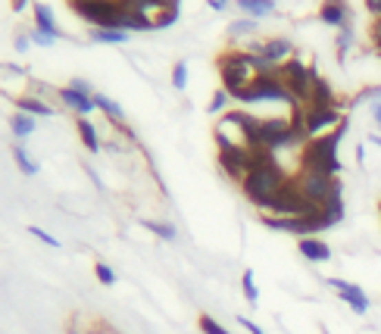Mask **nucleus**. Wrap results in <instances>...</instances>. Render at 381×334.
I'll return each mask as SVG.
<instances>
[{
  "instance_id": "nucleus-1",
  "label": "nucleus",
  "mask_w": 381,
  "mask_h": 334,
  "mask_svg": "<svg viewBox=\"0 0 381 334\" xmlns=\"http://www.w3.org/2000/svg\"><path fill=\"white\" fill-rule=\"evenodd\" d=\"M287 184V175L285 169L279 166V159H275V153L269 151H253V169L244 175V181H241V191H244V197L250 200L257 210L265 212V206L272 203V197L281 191Z\"/></svg>"
},
{
  "instance_id": "nucleus-2",
  "label": "nucleus",
  "mask_w": 381,
  "mask_h": 334,
  "mask_svg": "<svg viewBox=\"0 0 381 334\" xmlns=\"http://www.w3.org/2000/svg\"><path fill=\"white\" fill-rule=\"evenodd\" d=\"M344 135H347V119H344L338 129L328 131V135H319V137H313V141H307L303 151H300V169L338 178L340 169H344L338 159V147H340V141H344Z\"/></svg>"
},
{
  "instance_id": "nucleus-3",
  "label": "nucleus",
  "mask_w": 381,
  "mask_h": 334,
  "mask_svg": "<svg viewBox=\"0 0 381 334\" xmlns=\"http://www.w3.org/2000/svg\"><path fill=\"white\" fill-rule=\"evenodd\" d=\"M235 100H241V103H287V107H294V109H303L294 100L291 91H287V85L281 82V76H257Z\"/></svg>"
},
{
  "instance_id": "nucleus-4",
  "label": "nucleus",
  "mask_w": 381,
  "mask_h": 334,
  "mask_svg": "<svg viewBox=\"0 0 381 334\" xmlns=\"http://www.w3.org/2000/svg\"><path fill=\"white\" fill-rule=\"evenodd\" d=\"M291 122L307 135V141H313L325 129H338L344 122V113H340V107H303V109H294Z\"/></svg>"
},
{
  "instance_id": "nucleus-5",
  "label": "nucleus",
  "mask_w": 381,
  "mask_h": 334,
  "mask_svg": "<svg viewBox=\"0 0 381 334\" xmlns=\"http://www.w3.org/2000/svg\"><path fill=\"white\" fill-rule=\"evenodd\" d=\"M279 76H281V82L287 85V91L294 94V100H297L300 107H307L309 97H313V85H316V78H319L316 66H307L303 60L294 56V60L279 66Z\"/></svg>"
},
{
  "instance_id": "nucleus-6",
  "label": "nucleus",
  "mask_w": 381,
  "mask_h": 334,
  "mask_svg": "<svg viewBox=\"0 0 381 334\" xmlns=\"http://www.w3.org/2000/svg\"><path fill=\"white\" fill-rule=\"evenodd\" d=\"M316 210H319V206H313L307 197H303L297 178H287V184L272 197V203L265 206V216L297 219V216H309V212H316Z\"/></svg>"
},
{
  "instance_id": "nucleus-7",
  "label": "nucleus",
  "mask_w": 381,
  "mask_h": 334,
  "mask_svg": "<svg viewBox=\"0 0 381 334\" xmlns=\"http://www.w3.org/2000/svg\"><path fill=\"white\" fill-rule=\"evenodd\" d=\"M297 184H300V191H303V197H307L313 206H325L334 194H344V188H340L338 178H328V175H322V172L300 169Z\"/></svg>"
},
{
  "instance_id": "nucleus-8",
  "label": "nucleus",
  "mask_w": 381,
  "mask_h": 334,
  "mask_svg": "<svg viewBox=\"0 0 381 334\" xmlns=\"http://www.w3.org/2000/svg\"><path fill=\"white\" fill-rule=\"evenodd\" d=\"M219 166L228 178L244 181V175L253 169V151L241 144H219Z\"/></svg>"
},
{
  "instance_id": "nucleus-9",
  "label": "nucleus",
  "mask_w": 381,
  "mask_h": 334,
  "mask_svg": "<svg viewBox=\"0 0 381 334\" xmlns=\"http://www.w3.org/2000/svg\"><path fill=\"white\" fill-rule=\"evenodd\" d=\"M253 56H263L265 63H272V66H281V63L294 60V44L287 38H269V41H253L247 44Z\"/></svg>"
},
{
  "instance_id": "nucleus-10",
  "label": "nucleus",
  "mask_w": 381,
  "mask_h": 334,
  "mask_svg": "<svg viewBox=\"0 0 381 334\" xmlns=\"http://www.w3.org/2000/svg\"><path fill=\"white\" fill-rule=\"evenodd\" d=\"M328 287H334V291H338V297L347 303L356 315H366L369 313V297H366V291H362L360 285L344 281V278H328Z\"/></svg>"
},
{
  "instance_id": "nucleus-11",
  "label": "nucleus",
  "mask_w": 381,
  "mask_h": 334,
  "mask_svg": "<svg viewBox=\"0 0 381 334\" xmlns=\"http://www.w3.org/2000/svg\"><path fill=\"white\" fill-rule=\"evenodd\" d=\"M319 19L325 22V25L331 28H350L353 25V10L347 7V0H322V7H319Z\"/></svg>"
},
{
  "instance_id": "nucleus-12",
  "label": "nucleus",
  "mask_w": 381,
  "mask_h": 334,
  "mask_svg": "<svg viewBox=\"0 0 381 334\" xmlns=\"http://www.w3.org/2000/svg\"><path fill=\"white\" fill-rule=\"evenodd\" d=\"M60 94V100L66 103L69 109H75L78 116H88V113H94V94H85V91H75V88H60L56 91Z\"/></svg>"
},
{
  "instance_id": "nucleus-13",
  "label": "nucleus",
  "mask_w": 381,
  "mask_h": 334,
  "mask_svg": "<svg viewBox=\"0 0 381 334\" xmlns=\"http://www.w3.org/2000/svg\"><path fill=\"white\" fill-rule=\"evenodd\" d=\"M297 250H300V256L309 259V263H328V259H331V247L319 238H300Z\"/></svg>"
},
{
  "instance_id": "nucleus-14",
  "label": "nucleus",
  "mask_w": 381,
  "mask_h": 334,
  "mask_svg": "<svg viewBox=\"0 0 381 334\" xmlns=\"http://www.w3.org/2000/svg\"><path fill=\"white\" fill-rule=\"evenodd\" d=\"M34 28L44 34H54V38H63L60 25H56V19H54V10H50L47 3H34Z\"/></svg>"
},
{
  "instance_id": "nucleus-15",
  "label": "nucleus",
  "mask_w": 381,
  "mask_h": 334,
  "mask_svg": "<svg viewBox=\"0 0 381 334\" xmlns=\"http://www.w3.org/2000/svg\"><path fill=\"white\" fill-rule=\"evenodd\" d=\"M307 107H340L338 97H334V91H331V85H328L322 76L316 78V85H313V97H309Z\"/></svg>"
},
{
  "instance_id": "nucleus-16",
  "label": "nucleus",
  "mask_w": 381,
  "mask_h": 334,
  "mask_svg": "<svg viewBox=\"0 0 381 334\" xmlns=\"http://www.w3.org/2000/svg\"><path fill=\"white\" fill-rule=\"evenodd\" d=\"M94 107L100 109V113H107V119H109L113 125L125 129V113H122V107H119L116 100H109L107 94H94Z\"/></svg>"
},
{
  "instance_id": "nucleus-17",
  "label": "nucleus",
  "mask_w": 381,
  "mask_h": 334,
  "mask_svg": "<svg viewBox=\"0 0 381 334\" xmlns=\"http://www.w3.org/2000/svg\"><path fill=\"white\" fill-rule=\"evenodd\" d=\"M238 10L247 13L250 19H263L275 10V0H238Z\"/></svg>"
},
{
  "instance_id": "nucleus-18",
  "label": "nucleus",
  "mask_w": 381,
  "mask_h": 334,
  "mask_svg": "<svg viewBox=\"0 0 381 334\" xmlns=\"http://www.w3.org/2000/svg\"><path fill=\"white\" fill-rule=\"evenodd\" d=\"M16 107H19V113H28V116H54V109L47 107L44 100H38V97H16Z\"/></svg>"
},
{
  "instance_id": "nucleus-19",
  "label": "nucleus",
  "mask_w": 381,
  "mask_h": 334,
  "mask_svg": "<svg viewBox=\"0 0 381 334\" xmlns=\"http://www.w3.org/2000/svg\"><path fill=\"white\" fill-rule=\"evenodd\" d=\"M75 129H78V135H82V144L88 147V153H100V137H97V129L88 122V119H78L75 122Z\"/></svg>"
},
{
  "instance_id": "nucleus-20",
  "label": "nucleus",
  "mask_w": 381,
  "mask_h": 334,
  "mask_svg": "<svg viewBox=\"0 0 381 334\" xmlns=\"http://www.w3.org/2000/svg\"><path fill=\"white\" fill-rule=\"evenodd\" d=\"M10 131H13L16 137H28L34 135V116H28V113H16V116H10Z\"/></svg>"
},
{
  "instance_id": "nucleus-21",
  "label": "nucleus",
  "mask_w": 381,
  "mask_h": 334,
  "mask_svg": "<svg viewBox=\"0 0 381 334\" xmlns=\"http://www.w3.org/2000/svg\"><path fill=\"white\" fill-rule=\"evenodd\" d=\"M129 32H119V28H91V41L97 44H125Z\"/></svg>"
},
{
  "instance_id": "nucleus-22",
  "label": "nucleus",
  "mask_w": 381,
  "mask_h": 334,
  "mask_svg": "<svg viewBox=\"0 0 381 334\" xmlns=\"http://www.w3.org/2000/svg\"><path fill=\"white\" fill-rule=\"evenodd\" d=\"M13 159H16V166H19V172H25V175H38V163L28 157L22 144H16V147H13Z\"/></svg>"
},
{
  "instance_id": "nucleus-23",
  "label": "nucleus",
  "mask_w": 381,
  "mask_h": 334,
  "mask_svg": "<svg viewBox=\"0 0 381 334\" xmlns=\"http://www.w3.org/2000/svg\"><path fill=\"white\" fill-rule=\"evenodd\" d=\"M144 228H147V232H153L157 234V238H163V241H175V225H169V222H153V219H144L141 222Z\"/></svg>"
},
{
  "instance_id": "nucleus-24",
  "label": "nucleus",
  "mask_w": 381,
  "mask_h": 334,
  "mask_svg": "<svg viewBox=\"0 0 381 334\" xmlns=\"http://www.w3.org/2000/svg\"><path fill=\"white\" fill-rule=\"evenodd\" d=\"M241 291H244L247 303H257L259 300V287H257V278H253V269H247V272L241 275Z\"/></svg>"
},
{
  "instance_id": "nucleus-25",
  "label": "nucleus",
  "mask_w": 381,
  "mask_h": 334,
  "mask_svg": "<svg viewBox=\"0 0 381 334\" xmlns=\"http://www.w3.org/2000/svg\"><path fill=\"white\" fill-rule=\"evenodd\" d=\"M334 44H338V60H344V56L350 54V47H353V25H350V28H340V32H338V41H334Z\"/></svg>"
},
{
  "instance_id": "nucleus-26",
  "label": "nucleus",
  "mask_w": 381,
  "mask_h": 334,
  "mask_svg": "<svg viewBox=\"0 0 381 334\" xmlns=\"http://www.w3.org/2000/svg\"><path fill=\"white\" fill-rule=\"evenodd\" d=\"M172 88H175V91L188 88V63H184V60H178L175 69H172Z\"/></svg>"
},
{
  "instance_id": "nucleus-27",
  "label": "nucleus",
  "mask_w": 381,
  "mask_h": 334,
  "mask_svg": "<svg viewBox=\"0 0 381 334\" xmlns=\"http://www.w3.org/2000/svg\"><path fill=\"white\" fill-rule=\"evenodd\" d=\"M197 325H200V331H204V334H232L228 328H225V325H219V322L213 319V315H206V313L197 319Z\"/></svg>"
},
{
  "instance_id": "nucleus-28",
  "label": "nucleus",
  "mask_w": 381,
  "mask_h": 334,
  "mask_svg": "<svg viewBox=\"0 0 381 334\" xmlns=\"http://www.w3.org/2000/svg\"><path fill=\"white\" fill-rule=\"evenodd\" d=\"M257 32V19H238L228 25V38H241V34Z\"/></svg>"
},
{
  "instance_id": "nucleus-29",
  "label": "nucleus",
  "mask_w": 381,
  "mask_h": 334,
  "mask_svg": "<svg viewBox=\"0 0 381 334\" xmlns=\"http://www.w3.org/2000/svg\"><path fill=\"white\" fill-rule=\"evenodd\" d=\"M228 100H232V94H228L225 88H219L216 94H213V100H210V107H206V109H210L213 116H216V113H222V109L228 107Z\"/></svg>"
},
{
  "instance_id": "nucleus-30",
  "label": "nucleus",
  "mask_w": 381,
  "mask_h": 334,
  "mask_svg": "<svg viewBox=\"0 0 381 334\" xmlns=\"http://www.w3.org/2000/svg\"><path fill=\"white\" fill-rule=\"evenodd\" d=\"M178 22V10H163L153 16V28H172Z\"/></svg>"
},
{
  "instance_id": "nucleus-31",
  "label": "nucleus",
  "mask_w": 381,
  "mask_h": 334,
  "mask_svg": "<svg viewBox=\"0 0 381 334\" xmlns=\"http://www.w3.org/2000/svg\"><path fill=\"white\" fill-rule=\"evenodd\" d=\"M94 275H97V281H100V285H116V272H113V269L107 266V263H97L94 266Z\"/></svg>"
},
{
  "instance_id": "nucleus-32",
  "label": "nucleus",
  "mask_w": 381,
  "mask_h": 334,
  "mask_svg": "<svg viewBox=\"0 0 381 334\" xmlns=\"http://www.w3.org/2000/svg\"><path fill=\"white\" fill-rule=\"evenodd\" d=\"M28 234H34V238L41 241V244H47V247H60V241H56L54 234H47L44 228H38V225H32V228H28Z\"/></svg>"
},
{
  "instance_id": "nucleus-33",
  "label": "nucleus",
  "mask_w": 381,
  "mask_h": 334,
  "mask_svg": "<svg viewBox=\"0 0 381 334\" xmlns=\"http://www.w3.org/2000/svg\"><path fill=\"white\" fill-rule=\"evenodd\" d=\"M362 100H375V103H378V100H381V88H366V91H360L356 103H362Z\"/></svg>"
},
{
  "instance_id": "nucleus-34",
  "label": "nucleus",
  "mask_w": 381,
  "mask_h": 334,
  "mask_svg": "<svg viewBox=\"0 0 381 334\" xmlns=\"http://www.w3.org/2000/svg\"><path fill=\"white\" fill-rule=\"evenodd\" d=\"M32 41L44 44V47H50V44H54L56 38H54V34H44V32H38V28H32Z\"/></svg>"
},
{
  "instance_id": "nucleus-35",
  "label": "nucleus",
  "mask_w": 381,
  "mask_h": 334,
  "mask_svg": "<svg viewBox=\"0 0 381 334\" xmlns=\"http://www.w3.org/2000/svg\"><path fill=\"white\" fill-rule=\"evenodd\" d=\"M369 38H372L375 47H381V16L372 22V28H369Z\"/></svg>"
},
{
  "instance_id": "nucleus-36",
  "label": "nucleus",
  "mask_w": 381,
  "mask_h": 334,
  "mask_svg": "<svg viewBox=\"0 0 381 334\" xmlns=\"http://www.w3.org/2000/svg\"><path fill=\"white\" fill-rule=\"evenodd\" d=\"M238 325H241V328H247V331H250V334H265L263 328H259L257 322H250V319H247V315H238Z\"/></svg>"
},
{
  "instance_id": "nucleus-37",
  "label": "nucleus",
  "mask_w": 381,
  "mask_h": 334,
  "mask_svg": "<svg viewBox=\"0 0 381 334\" xmlns=\"http://www.w3.org/2000/svg\"><path fill=\"white\" fill-rule=\"evenodd\" d=\"M366 10L378 19V16H381V0H366Z\"/></svg>"
},
{
  "instance_id": "nucleus-38",
  "label": "nucleus",
  "mask_w": 381,
  "mask_h": 334,
  "mask_svg": "<svg viewBox=\"0 0 381 334\" xmlns=\"http://www.w3.org/2000/svg\"><path fill=\"white\" fill-rule=\"evenodd\" d=\"M69 88H75V91H85V94H91V85H88V82H82V78H75V82L69 85Z\"/></svg>"
},
{
  "instance_id": "nucleus-39",
  "label": "nucleus",
  "mask_w": 381,
  "mask_h": 334,
  "mask_svg": "<svg viewBox=\"0 0 381 334\" xmlns=\"http://www.w3.org/2000/svg\"><path fill=\"white\" fill-rule=\"evenodd\" d=\"M16 50H19V54H25V50H28V38H25V34H19V38H16Z\"/></svg>"
},
{
  "instance_id": "nucleus-40",
  "label": "nucleus",
  "mask_w": 381,
  "mask_h": 334,
  "mask_svg": "<svg viewBox=\"0 0 381 334\" xmlns=\"http://www.w3.org/2000/svg\"><path fill=\"white\" fill-rule=\"evenodd\" d=\"M10 7H13V13H22L28 7V0H10Z\"/></svg>"
},
{
  "instance_id": "nucleus-41",
  "label": "nucleus",
  "mask_w": 381,
  "mask_h": 334,
  "mask_svg": "<svg viewBox=\"0 0 381 334\" xmlns=\"http://www.w3.org/2000/svg\"><path fill=\"white\" fill-rule=\"evenodd\" d=\"M372 116H375V122L381 125V100H378V103H375V107H372Z\"/></svg>"
},
{
  "instance_id": "nucleus-42",
  "label": "nucleus",
  "mask_w": 381,
  "mask_h": 334,
  "mask_svg": "<svg viewBox=\"0 0 381 334\" xmlns=\"http://www.w3.org/2000/svg\"><path fill=\"white\" fill-rule=\"evenodd\" d=\"M372 144H375V147H381V137H378V135H372Z\"/></svg>"
},
{
  "instance_id": "nucleus-43",
  "label": "nucleus",
  "mask_w": 381,
  "mask_h": 334,
  "mask_svg": "<svg viewBox=\"0 0 381 334\" xmlns=\"http://www.w3.org/2000/svg\"><path fill=\"white\" fill-rule=\"evenodd\" d=\"M69 334H82V331H75V328H72V331H69Z\"/></svg>"
},
{
  "instance_id": "nucleus-44",
  "label": "nucleus",
  "mask_w": 381,
  "mask_h": 334,
  "mask_svg": "<svg viewBox=\"0 0 381 334\" xmlns=\"http://www.w3.org/2000/svg\"><path fill=\"white\" fill-rule=\"evenodd\" d=\"M375 50H378V56H381V47H375Z\"/></svg>"
},
{
  "instance_id": "nucleus-45",
  "label": "nucleus",
  "mask_w": 381,
  "mask_h": 334,
  "mask_svg": "<svg viewBox=\"0 0 381 334\" xmlns=\"http://www.w3.org/2000/svg\"><path fill=\"white\" fill-rule=\"evenodd\" d=\"M219 3H228V0H219Z\"/></svg>"
},
{
  "instance_id": "nucleus-46",
  "label": "nucleus",
  "mask_w": 381,
  "mask_h": 334,
  "mask_svg": "<svg viewBox=\"0 0 381 334\" xmlns=\"http://www.w3.org/2000/svg\"><path fill=\"white\" fill-rule=\"evenodd\" d=\"M378 212H381V203H378Z\"/></svg>"
}]
</instances>
